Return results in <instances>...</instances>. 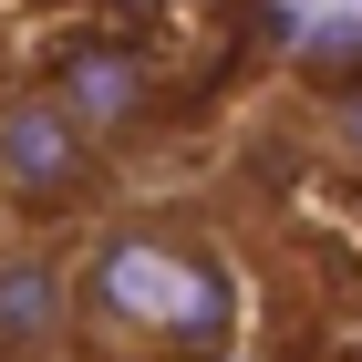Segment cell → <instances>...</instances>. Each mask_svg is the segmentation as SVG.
<instances>
[{
  "mask_svg": "<svg viewBox=\"0 0 362 362\" xmlns=\"http://www.w3.org/2000/svg\"><path fill=\"white\" fill-rule=\"evenodd\" d=\"M62 321H73L62 269L31 259V249H11L0 259V362H52L62 352Z\"/></svg>",
  "mask_w": 362,
  "mask_h": 362,
  "instance_id": "3957f363",
  "label": "cell"
},
{
  "mask_svg": "<svg viewBox=\"0 0 362 362\" xmlns=\"http://www.w3.org/2000/svg\"><path fill=\"white\" fill-rule=\"evenodd\" d=\"M52 104L83 124L93 145L104 135H124V124H145V104H156V83H145V62L135 52H62V83H52Z\"/></svg>",
  "mask_w": 362,
  "mask_h": 362,
  "instance_id": "277c9868",
  "label": "cell"
},
{
  "mask_svg": "<svg viewBox=\"0 0 362 362\" xmlns=\"http://www.w3.org/2000/svg\"><path fill=\"white\" fill-rule=\"evenodd\" d=\"M93 187V135L52 93H21V104H0V197L31 207V218H52V207H83Z\"/></svg>",
  "mask_w": 362,
  "mask_h": 362,
  "instance_id": "7a4b0ae2",
  "label": "cell"
},
{
  "mask_svg": "<svg viewBox=\"0 0 362 362\" xmlns=\"http://www.w3.org/2000/svg\"><path fill=\"white\" fill-rule=\"evenodd\" d=\"M321 145L362 176V93H332V104H321Z\"/></svg>",
  "mask_w": 362,
  "mask_h": 362,
  "instance_id": "5b68a950",
  "label": "cell"
},
{
  "mask_svg": "<svg viewBox=\"0 0 362 362\" xmlns=\"http://www.w3.org/2000/svg\"><path fill=\"white\" fill-rule=\"evenodd\" d=\"M93 332L114 352H145V362H218L228 332H238V279L197 238H145V228H114L93 249L83 290H73Z\"/></svg>",
  "mask_w": 362,
  "mask_h": 362,
  "instance_id": "6da1fadb",
  "label": "cell"
}]
</instances>
